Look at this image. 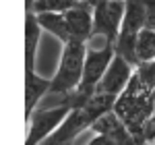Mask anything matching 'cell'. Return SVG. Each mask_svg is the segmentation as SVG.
Here are the masks:
<instances>
[{
	"instance_id": "obj_1",
	"label": "cell",
	"mask_w": 155,
	"mask_h": 145,
	"mask_svg": "<svg viewBox=\"0 0 155 145\" xmlns=\"http://www.w3.org/2000/svg\"><path fill=\"white\" fill-rule=\"evenodd\" d=\"M114 112L118 114L120 120L130 129V133H134L137 137L143 139L145 124H147V120L153 116L155 112H153V102H151V89L141 83L137 72L128 81L126 89L118 96Z\"/></svg>"
},
{
	"instance_id": "obj_2",
	"label": "cell",
	"mask_w": 155,
	"mask_h": 145,
	"mask_svg": "<svg viewBox=\"0 0 155 145\" xmlns=\"http://www.w3.org/2000/svg\"><path fill=\"white\" fill-rule=\"evenodd\" d=\"M85 58H87V44L71 42L66 44L60 56V64L54 77H52V96H68L74 89H79L85 71Z\"/></svg>"
},
{
	"instance_id": "obj_3",
	"label": "cell",
	"mask_w": 155,
	"mask_h": 145,
	"mask_svg": "<svg viewBox=\"0 0 155 145\" xmlns=\"http://www.w3.org/2000/svg\"><path fill=\"white\" fill-rule=\"evenodd\" d=\"M147 27V8H145V0H126V12H124V21L120 27V35L116 42V54L122 58L132 62L134 66L137 62V39Z\"/></svg>"
},
{
	"instance_id": "obj_4",
	"label": "cell",
	"mask_w": 155,
	"mask_h": 145,
	"mask_svg": "<svg viewBox=\"0 0 155 145\" xmlns=\"http://www.w3.org/2000/svg\"><path fill=\"white\" fill-rule=\"evenodd\" d=\"M124 12H126V0H99L93 8V35H101L116 46Z\"/></svg>"
},
{
	"instance_id": "obj_5",
	"label": "cell",
	"mask_w": 155,
	"mask_h": 145,
	"mask_svg": "<svg viewBox=\"0 0 155 145\" xmlns=\"http://www.w3.org/2000/svg\"><path fill=\"white\" fill-rule=\"evenodd\" d=\"M71 112L72 110L66 104H56L52 108L35 110L27 118V139H25V145H39L44 139H48L50 135L66 120V116Z\"/></svg>"
},
{
	"instance_id": "obj_6",
	"label": "cell",
	"mask_w": 155,
	"mask_h": 145,
	"mask_svg": "<svg viewBox=\"0 0 155 145\" xmlns=\"http://www.w3.org/2000/svg\"><path fill=\"white\" fill-rule=\"evenodd\" d=\"M134 69H137V66H134L132 62H128L126 58H122L120 54H116V56H114V60H112V64L107 66L106 75L101 77V81H99V85H97L95 91L118 97L120 93L126 89L128 81L132 79Z\"/></svg>"
},
{
	"instance_id": "obj_7",
	"label": "cell",
	"mask_w": 155,
	"mask_h": 145,
	"mask_svg": "<svg viewBox=\"0 0 155 145\" xmlns=\"http://www.w3.org/2000/svg\"><path fill=\"white\" fill-rule=\"evenodd\" d=\"M91 126H93L91 118L81 108H77V110H72L71 114L66 116V120L62 122L48 139H44L39 145H74L77 137L83 131L91 129Z\"/></svg>"
},
{
	"instance_id": "obj_8",
	"label": "cell",
	"mask_w": 155,
	"mask_h": 145,
	"mask_svg": "<svg viewBox=\"0 0 155 145\" xmlns=\"http://www.w3.org/2000/svg\"><path fill=\"white\" fill-rule=\"evenodd\" d=\"M93 4L87 2H79L77 6H72L71 11L64 12L66 23L71 27V35L72 42H81L87 44L89 37L93 35Z\"/></svg>"
},
{
	"instance_id": "obj_9",
	"label": "cell",
	"mask_w": 155,
	"mask_h": 145,
	"mask_svg": "<svg viewBox=\"0 0 155 145\" xmlns=\"http://www.w3.org/2000/svg\"><path fill=\"white\" fill-rule=\"evenodd\" d=\"M50 89H52V79H46L35 71L25 72V116L27 118L35 112L39 99L50 93Z\"/></svg>"
},
{
	"instance_id": "obj_10",
	"label": "cell",
	"mask_w": 155,
	"mask_h": 145,
	"mask_svg": "<svg viewBox=\"0 0 155 145\" xmlns=\"http://www.w3.org/2000/svg\"><path fill=\"white\" fill-rule=\"evenodd\" d=\"M41 31L44 29L37 21V15L33 11H27V17H25V72L35 71V58Z\"/></svg>"
},
{
	"instance_id": "obj_11",
	"label": "cell",
	"mask_w": 155,
	"mask_h": 145,
	"mask_svg": "<svg viewBox=\"0 0 155 145\" xmlns=\"http://www.w3.org/2000/svg\"><path fill=\"white\" fill-rule=\"evenodd\" d=\"M37 21H39L44 31L52 33L58 42H62V46H66V44L72 42L71 27L66 23L64 12H44V15H37Z\"/></svg>"
},
{
	"instance_id": "obj_12",
	"label": "cell",
	"mask_w": 155,
	"mask_h": 145,
	"mask_svg": "<svg viewBox=\"0 0 155 145\" xmlns=\"http://www.w3.org/2000/svg\"><path fill=\"white\" fill-rule=\"evenodd\" d=\"M137 62L141 64V62H151L155 60V29H149V27H145L143 31H141V35L137 39ZM137 64V66H139Z\"/></svg>"
},
{
	"instance_id": "obj_13",
	"label": "cell",
	"mask_w": 155,
	"mask_h": 145,
	"mask_svg": "<svg viewBox=\"0 0 155 145\" xmlns=\"http://www.w3.org/2000/svg\"><path fill=\"white\" fill-rule=\"evenodd\" d=\"M81 0H33L31 8L35 15H44V12H66L72 6H77Z\"/></svg>"
},
{
	"instance_id": "obj_14",
	"label": "cell",
	"mask_w": 155,
	"mask_h": 145,
	"mask_svg": "<svg viewBox=\"0 0 155 145\" xmlns=\"http://www.w3.org/2000/svg\"><path fill=\"white\" fill-rule=\"evenodd\" d=\"M134 72H137V77L141 79V83L153 91V87H155V60L141 62V64L134 69Z\"/></svg>"
},
{
	"instance_id": "obj_15",
	"label": "cell",
	"mask_w": 155,
	"mask_h": 145,
	"mask_svg": "<svg viewBox=\"0 0 155 145\" xmlns=\"http://www.w3.org/2000/svg\"><path fill=\"white\" fill-rule=\"evenodd\" d=\"M143 139H145V143H153V141H155V114L147 120V124H145Z\"/></svg>"
},
{
	"instance_id": "obj_16",
	"label": "cell",
	"mask_w": 155,
	"mask_h": 145,
	"mask_svg": "<svg viewBox=\"0 0 155 145\" xmlns=\"http://www.w3.org/2000/svg\"><path fill=\"white\" fill-rule=\"evenodd\" d=\"M145 8H147V27L155 29V0H145Z\"/></svg>"
},
{
	"instance_id": "obj_17",
	"label": "cell",
	"mask_w": 155,
	"mask_h": 145,
	"mask_svg": "<svg viewBox=\"0 0 155 145\" xmlns=\"http://www.w3.org/2000/svg\"><path fill=\"white\" fill-rule=\"evenodd\" d=\"M87 145H116L110 137H106V135H99V133H95V137L89 141Z\"/></svg>"
},
{
	"instance_id": "obj_18",
	"label": "cell",
	"mask_w": 155,
	"mask_h": 145,
	"mask_svg": "<svg viewBox=\"0 0 155 145\" xmlns=\"http://www.w3.org/2000/svg\"><path fill=\"white\" fill-rule=\"evenodd\" d=\"M151 102H153V112H155V87H153V91H151Z\"/></svg>"
},
{
	"instance_id": "obj_19",
	"label": "cell",
	"mask_w": 155,
	"mask_h": 145,
	"mask_svg": "<svg viewBox=\"0 0 155 145\" xmlns=\"http://www.w3.org/2000/svg\"><path fill=\"white\" fill-rule=\"evenodd\" d=\"M143 145H153V143H143Z\"/></svg>"
},
{
	"instance_id": "obj_20",
	"label": "cell",
	"mask_w": 155,
	"mask_h": 145,
	"mask_svg": "<svg viewBox=\"0 0 155 145\" xmlns=\"http://www.w3.org/2000/svg\"><path fill=\"white\" fill-rule=\"evenodd\" d=\"M153 145H155V141H153Z\"/></svg>"
}]
</instances>
